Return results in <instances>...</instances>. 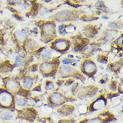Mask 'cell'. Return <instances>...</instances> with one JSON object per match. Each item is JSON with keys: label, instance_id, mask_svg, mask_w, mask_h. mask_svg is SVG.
<instances>
[{"label": "cell", "instance_id": "obj_12", "mask_svg": "<svg viewBox=\"0 0 123 123\" xmlns=\"http://www.w3.org/2000/svg\"><path fill=\"white\" fill-rule=\"evenodd\" d=\"M32 85V79L30 77H26L23 81V87L24 89L30 88Z\"/></svg>", "mask_w": 123, "mask_h": 123}, {"label": "cell", "instance_id": "obj_22", "mask_svg": "<svg viewBox=\"0 0 123 123\" xmlns=\"http://www.w3.org/2000/svg\"><path fill=\"white\" fill-rule=\"evenodd\" d=\"M109 27H110V28H116V24L114 23H110L109 24Z\"/></svg>", "mask_w": 123, "mask_h": 123}, {"label": "cell", "instance_id": "obj_8", "mask_svg": "<svg viewBox=\"0 0 123 123\" xmlns=\"http://www.w3.org/2000/svg\"><path fill=\"white\" fill-rule=\"evenodd\" d=\"M84 69L86 73H93L96 69V65L93 62H86L84 65Z\"/></svg>", "mask_w": 123, "mask_h": 123}, {"label": "cell", "instance_id": "obj_2", "mask_svg": "<svg viewBox=\"0 0 123 123\" xmlns=\"http://www.w3.org/2000/svg\"><path fill=\"white\" fill-rule=\"evenodd\" d=\"M43 34L46 37H50L52 35L54 34V26L52 23L45 24L42 28Z\"/></svg>", "mask_w": 123, "mask_h": 123}, {"label": "cell", "instance_id": "obj_21", "mask_svg": "<svg viewBox=\"0 0 123 123\" xmlns=\"http://www.w3.org/2000/svg\"><path fill=\"white\" fill-rule=\"evenodd\" d=\"M48 88L49 89H53L54 88V85H53V84L50 83L49 84V85H48Z\"/></svg>", "mask_w": 123, "mask_h": 123}, {"label": "cell", "instance_id": "obj_7", "mask_svg": "<svg viewBox=\"0 0 123 123\" xmlns=\"http://www.w3.org/2000/svg\"><path fill=\"white\" fill-rule=\"evenodd\" d=\"M40 69L43 73H49L53 69V65L50 63H44L40 67Z\"/></svg>", "mask_w": 123, "mask_h": 123}, {"label": "cell", "instance_id": "obj_4", "mask_svg": "<svg viewBox=\"0 0 123 123\" xmlns=\"http://www.w3.org/2000/svg\"><path fill=\"white\" fill-rule=\"evenodd\" d=\"M6 88L12 92H17L19 90L20 85L14 79H9L6 83Z\"/></svg>", "mask_w": 123, "mask_h": 123}, {"label": "cell", "instance_id": "obj_6", "mask_svg": "<svg viewBox=\"0 0 123 123\" xmlns=\"http://www.w3.org/2000/svg\"><path fill=\"white\" fill-rule=\"evenodd\" d=\"M54 46L56 47V49H57L58 50H65L67 46H68V42H67V41L65 40H59L55 42Z\"/></svg>", "mask_w": 123, "mask_h": 123}, {"label": "cell", "instance_id": "obj_18", "mask_svg": "<svg viewBox=\"0 0 123 123\" xmlns=\"http://www.w3.org/2000/svg\"><path fill=\"white\" fill-rule=\"evenodd\" d=\"M65 30L68 32H72L73 31H74V27L72 26H69L66 27Z\"/></svg>", "mask_w": 123, "mask_h": 123}, {"label": "cell", "instance_id": "obj_11", "mask_svg": "<svg viewBox=\"0 0 123 123\" xmlns=\"http://www.w3.org/2000/svg\"><path fill=\"white\" fill-rule=\"evenodd\" d=\"M70 16V13L69 11H63L61 12H59L57 14L58 19L60 20H65L67 19Z\"/></svg>", "mask_w": 123, "mask_h": 123}, {"label": "cell", "instance_id": "obj_16", "mask_svg": "<svg viewBox=\"0 0 123 123\" xmlns=\"http://www.w3.org/2000/svg\"><path fill=\"white\" fill-rule=\"evenodd\" d=\"M26 104L25 100L23 98H18L16 100V104L19 106H23Z\"/></svg>", "mask_w": 123, "mask_h": 123}, {"label": "cell", "instance_id": "obj_20", "mask_svg": "<svg viewBox=\"0 0 123 123\" xmlns=\"http://www.w3.org/2000/svg\"><path fill=\"white\" fill-rule=\"evenodd\" d=\"M83 110H84L85 112H86V110H87V107H86V106H85V105H83V106H81V107L79 108V111L83 113Z\"/></svg>", "mask_w": 123, "mask_h": 123}, {"label": "cell", "instance_id": "obj_1", "mask_svg": "<svg viewBox=\"0 0 123 123\" xmlns=\"http://www.w3.org/2000/svg\"><path fill=\"white\" fill-rule=\"evenodd\" d=\"M13 97L12 94L8 92L0 93V104L3 106H10L12 104Z\"/></svg>", "mask_w": 123, "mask_h": 123}, {"label": "cell", "instance_id": "obj_17", "mask_svg": "<svg viewBox=\"0 0 123 123\" xmlns=\"http://www.w3.org/2000/svg\"><path fill=\"white\" fill-rule=\"evenodd\" d=\"M102 120L100 119V118H95L90 120L88 123H102Z\"/></svg>", "mask_w": 123, "mask_h": 123}, {"label": "cell", "instance_id": "obj_13", "mask_svg": "<svg viewBox=\"0 0 123 123\" xmlns=\"http://www.w3.org/2000/svg\"><path fill=\"white\" fill-rule=\"evenodd\" d=\"M61 73L64 76L68 75L69 73H71V68L69 67H67V66H63L61 69Z\"/></svg>", "mask_w": 123, "mask_h": 123}, {"label": "cell", "instance_id": "obj_19", "mask_svg": "<svg viewBox=\"0 0 123 123\" xmlns=\"http://www.w3.org/2000/svg\"><path fill=\"white\" fill-rule=\"evenodd\" d=\"M117 44L119 46H122V44H123V36H120L119 39L117 40Z\"/></svg>", "mask_w": 123, "mask_h": 123}, {"label": "cell", "instance_id": "obj_5", "mask_svg": "<svg viewBox=\"0 0 123 123\" xmlns=\"http://www.w3.org/2000/svg\"><path fill=\"white\" fill-rule=\"evenodd\" d=\"M106 104V101L103 98H99L97 100H96L92 105V108L93 110H98L102 108Z\"/></svg>", "mask_w": 123, "mask_h": 123}, {"label": "cell", "instance_id": "obj_9", "mask_svg": "<svg viewBox=\"0 0 123 123\" xmlns=\"http://www.w3.org/2000/svg\"><path fill=\"white\" fill-rule=\"evenodd\" d=\"M15 36L16 39H18L19 41H23L26 37V34L22 30L16 31L15 33Z\"/></svg>", "mask_w": 123, "mask_h": 123}, {"label": "cell", "instance_id": "obj_14", "mask_svg": "<svg viewBox=\"0 0 123 123\" xmlns=\"http://www.w3.org/2000/svg\"><path fill=\"white\" fill-rule=\"evenodd\" d=\"M42 57L44 60L47 61V60H49L52 57V54L50 53L49 51L48 50H45L44 51V53L42 54Z\"/></svg>", "mask_w": 123, "mask_h": 123}, {"label": "cell", "instance_id": "obj_15", "mask_svg": "<svg viewBox=\"0 0 123 123\" xmlns=\"http://www.w3.org/2000/svg\"><path fill=\"white\" fill-rule=\"evenodd\" d=\"M15 63L18 66H22L24 63L23 59L21 57H17L15 60Z\"/></svg>", "mask_w": 123, "mask_h": 123}, {"label": "cell", "instance_id": "obj_23", "mask_svg": "<svg viewBox=\"0 0 123 123\" xmlns=\"http://www.w3.org/2000/svg\"><path fill=\"white\" fill-rule=\"evenodd\" d=\"M71 61L70 60H69V59H65L63 61V63H64V64H69V63H71Z\"/></svg>", "mask_w": 123, "mask_h": 123}, {"label": "cell", "instance_id": "obj_3", "mask_svg": "<svg viewBox=\"0 0 123 123\" xmlns=\"http://www.w3.org/2000/svg\"><path fill=\"white\" fill-rule=\"evenodd\" d=\"M50 102L53 104L59 105V104H61L64 102L65 98H64L63 96L59 93H53L50 96Z\"/></svg>", "mask_w": 123, "mask_h": 123}, {"label": "cell", "instance_id": "obj_10", "mask_svg": "<svg viewBox=\"0 0 123 123\" xmlns=\"http://www.w3.org/2000/svg\"><path fill=\"white\" fill-rule=\"evenodd\" d=\"M1 118L4 120H10L13 118V114L10 112H4L1 114Z\"/></svg>", "mask_w": 123, "mask_h": 123}]
</instances>
